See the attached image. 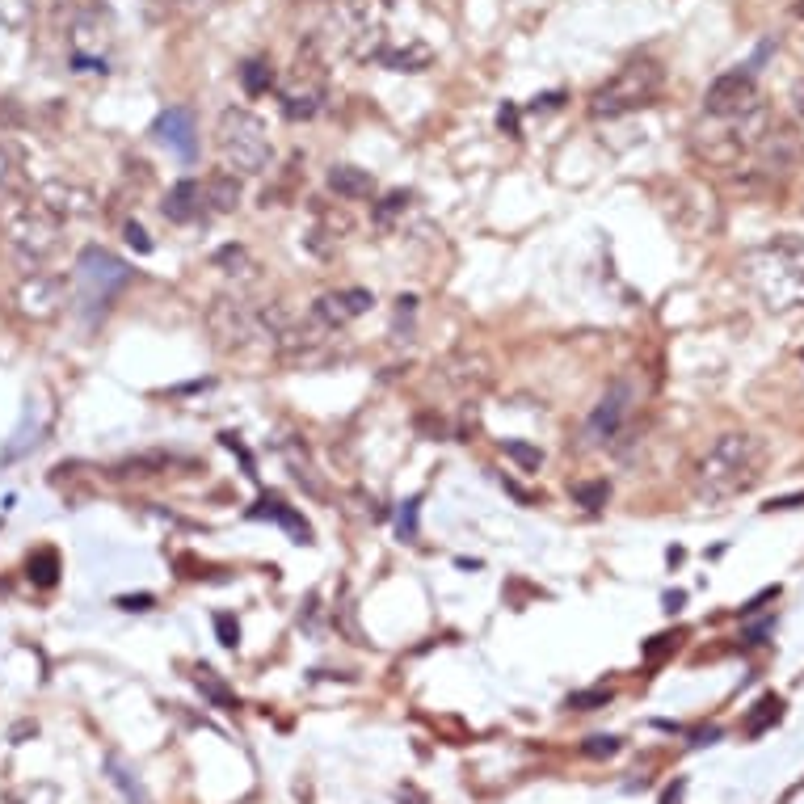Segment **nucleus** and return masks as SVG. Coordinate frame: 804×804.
Masks as SVG:
<instances>
[{
    "mask_svg": "<svg viewBox=\"0 0 804 804\" xmlns=\"http://www.w3.org/2000/svg\"><path fill=\"white\" fill-rule=\"evenodd\" d=\"M682 607V594H666V611H678Z\"/></svg>",
    "mask_w": 804,
    "mask_h": 804,
    "instance_id": "42",
    "label": "nucleus"
},
{
    "mask_svg": "<svg viewBox=\"0 0 804 804\" xmlns=\"http://www.w3.org/2000/svg\"><path fill=\"white\" fill-rule=\"evenodd\" d=\"M215 152L224 160V169L240 173V177H257L270 169L274 160V144H270V127L245 106H228L215 123Z\"/></svg>",
    "mask_w": 804,
    "mask_h": 804,
    "instance_id": "3",
    "label": "nucleus"
},
{
    "mask_svg": "<svg viewBox=\"0 0 804 804\" xmlns=\"http://www.w3.org/2000/svg\"><path fill=\"white\" fill-rule=\"evenodd\" d=\"M127 278H131L127 261H118L106 249H85L76 257V287L85 291L80 304H89V308H106L114 299V291L127 287Z\"/></svg>",
    "mask_w": 804,
    "mask_h": 804,
    "instance_id": "8",
    "label": "nucleus"
},
{
    "mask_svg": "<svg viewBox=\"0 0 804 804\" xmlns=\"http://www.w3.org/2000/svg\"><path fill=\"white\" fill-rule=\"evenodd\" d=\"M442 379L455 388V392H480V388H489V379H493V363L480 350H472V346H464V350H455L447 363H442Z\"/></svg>",
    "mask_w": 804,
    "mask_h": 804,
    "instance_id": "14",
    "label": "nucleus"
},
{
    "mask_svg": "<svg viewBox=\"0 0 804 804\" xmlns=\"http://www.w3.org/2000/svg\"><path fill=\"white\" fill-rule=\"evenodd\" d=\"M497 127L506 131V135H518V106H510V102L501 106V110H497Z\"/></svg>",
    "mask_w": 804,
    "mask_h": 804,
    "instance_id": "38",
    "label": "nucleus"
},
{
    "mask_svg": "<svg viewBox=\"0 0 804 804\" xmlns=\"http://www.w3.org/2000/svg\"><path fill=\"white\" fill-rule=\"evenodd\" d=\"M110 26L102 22V13H85L76 17V34H72V55H89V51H102Z\"/></svg>",
    "mask_w": 804,
    "mask_h": 804,
    "instance_id": "22",
    "label": "nucleus"
},
{
    "mask_svg": "<svg viewBox=\"0 0 804 804\" xmlns=\"http://www.w3.org/2000/svg\"><path fill=\"white\" fill-rule=\"evenodd\" d=\"M746 283L771 312H800L804 308V236L783 232L767 245L741 257Z\"/></svg>",
    "mask_w": 804,
    "mask_h": 804,
    "instance_id": "2",
    "label": "nucleus"
},
{
    "mask_svg": "<svg viewBox=\"0 0 804 804\" xmlns=\"http://www.w3.org/2000/svg\"><path fill=\"white\" fill-rule=\"evenodd\" d=\"M169 459L165 455H139V459H127V464H118L114 476H156V468H165Z\"/></svg>",
    "mask_w": 804,
    "mask_h": 804,
    "instance_id": "31",
    "label": "nucleus"
},
{
    "mask_svg": "<svg viewBox=\"0 0 804 804\" xmlns=\"http://www.w3.org/2000/svg\"><path fill=\"white\" fill-rule=\"evenodd\" d=\"M325 89H329V68H325V51H320V38H308L304 47H299L295 64L287 68L283 76V114L291 123H308V118L320 114L325 106Z\"/></svg>",
    "mask_w": 804,
    "mask_h": 804,
    "instance_id": "6",
    "label": "nucleus"
},
{
    "mask_svg": "<svg viewBox=\"0 0 804 804\" xmlns=\"http://www.w3.org/2000/svg\"><path fill=\"white\" fill-rule=\"evenodd\" d=\"M329 190L346 203H358V198H371L375 194V177L358 165H333L329 169Z\"/></svg>",
    "mask_w": 804,
    "mask_h": 804,
    "instance_id": "19",
    "label": "nucleus"
},
{
    "mask_svg": "<svg viewBox=\"0 0 804 804\" xmlns=\"http://www.w3.org/2000/svg\"><path fill=\"white\" fill-rule=\"evenodd\" d=\"M607 699H611L607 691H586V695H573V699H569V708L590 712V708H598V703H607Z\"/></svg>",
    "mask_w": 804,
    "mask_h": 804,
    "instance_id": "37",
    "label": "nucleus"
},
{
    "mask_svg": "<svg viewBox=\"0 0 804 804\" xmlns=\"http://www.w3.org/2000/svg\"><path fill=\"white\" fill-rule=\"evenodd\" d=\"M312 219H316V228H312V240H316V236H325L329 245H337V240H346V236H350V228H354L350 211H341V207H329V203H312Z\"/></svg>",
    "mask_w": 804,
    "mask_h": 804,
    "instance_id": "20",
    "label": "nucleus"
},
{
    "mask_svg": "<svg viewBox=\"0 0 804 804\" xmlns=\"http://www.w3.org/2000/svg\"><path fill=\"white\" fill-rule=\"evenodd\" d=\"M666 85V68L657 64V59H628L611 80H602V85L590 93V118H623L640 106H649L653 97Z\"/></svg>",
    "mask_w": 804,
    "mask_h": 804,
    "instance_id": "5",
    "label": "nucleus"
},
{
    "mask_svg": "<svg viewBox=\"0 0 804 804\" xmlns=\"http://www.w3.org/2000/svg\"><path fill=\"white\" fill-rule=\"evenodd\" d=\"M615 750H619L615 737H590V741H586V754H590V758H611Z\"/></svg>",
    "mask_w": 804,
    "mask_h": 804,
    "instance_id": "35",
    "label": "nucleus"
},
{
    "mask_svg": "<svg viewBox=\"0 0 804 804\" xmlns=\"http://www.w3.org/2000/svg\"><path fill=\"white\" fill-rule=\"evenodd\" d=\"M758 106V80L754 68H733L725 76H716L708 93H703V110L712 118H741Z\"/></svg>",
    "mask_w": 804,
    "mask_h": 804,
    "instance_id": "10",
    "label": "nucleus"
},
{
    "mask_svg": "<svg viewBox=\"0 0 804 804\" xmlns=\"http://www.w3.org/2000/svg\"><path fill=\"white\" fill-rule=\"evenodd\" d=\"M13 127H22V110L13 97H0V135H9Z\"/></svg>",
    "mask_w": 804,
    "mask_h": 804,
    "instance_id": "33",
    "label": "nucleus"
},
{
    "mask_svg": "<svg viewBox=\"0 0 804 804\" xmlns=\"http://www.w3.org/2000/svg\"><path fill=\"white\" fill-rule=\"evenodd\" d=\"M68 304V278L64 274H47V270H30L22 283L13 287V308L26 320H51Z\"/></svg>",
    "mask_w": 804,
    "mask_h": 804,
    "instance_id": "9",
    "label": "nucleus"
},
{
    "mask_svg": "<svg viewBox=\"0 0 804 804\" xmlns=\"http://www.w3.org/2000/svg\"><path fill=\"white\" fill-rule=\"evenodd\" d=\"M560 102H565V93H544V97H535L531 110H535V114H539V110H556Z\"/></svg>",
    "mask_w": 804,
    "mask_h": 804,
    "instance_id": "41",
    "label": "nucleus"
},
{
    "mask_svg": "<svg viewBox=\"0 0 804 804\" xmlns=\"http://www.w3.org/2000/svg\"><path fill=\"white\" fill-rule=\"evenodd\" d=\"M118 607H123V611H148L152 607V594H127V598H118Z\"/></svg>",
    "mask_w": 804,
    "mask_h": 804,
    "instance_id": "40",
    "label": "nucleus"
},
{
    "mask_svg": "<svg viewBox=\"0 0 804 804\" xmlns=\"http://www.w3.org/2000/svg\"><path fill=\"white\" fill-rule=\"evenodd\" d=\"M240 198H245V186H240V173H232V169H219V173H211L207 182H203V203L215 215L236 211Z\"/></svg>",
    "mask_w": 804,
    "mask_h": 804,
    "instance_id": "16",
    "label": "nucleus"
},
{
    "mask_svg": "<svg viewBox=\"0 0 804 804\" xmlns=\"http://www.w3.org/2000/svg\"><path fill=\"white\" fill-rule=\"evenodd\" d=\"M215 632H219V645L236 649V640H240V623H236V615L219 611V615H215Z\"/></svg>",
    "mask_w": 804,
    "mask_h": 804,
    "instance_id": "32",
    "label": "nucleus"
},
{
    "mask_svg": "<svg viewBox=\"0 0 804 804\" xmlns=\"http://www.w3.org/2000/svg\"><path fill=\"white\" fill-rule=\"evenodd\" d=\"M26 573H30L34 586H55V581H59V552L55 548H38L26 560Z\"/></svg>",
    "mask_w": 804,
    "mask_h": 804,
    "instance_id": "26",
    "label": "nucleus"
},
{
    "mask_svg": "<svg viewBox=\"0 0 804 804\" xmlns=\"http://www.w3.org/2000/svg\"><path fill=\"white\" fill-rule=\"evenodd\" d=\"M573 501H577V506H586V510H602L611 501V485H607V480H577V485H573Z\"/></svg>",
    "mask_w": 804,
    "mask_h": 804,
    "instance_id": "27",
    "label": "nucleus"
},
{
    "mask_svg": "<svg viewBox=\"0 0 804 804\" xmlns=\"http://www.w3.org/2000/svg\"><path fill=\"white\" fill-rule=\"evenodd\" d=\"M800 114H804V85H800Z\"/></svg>",
    "mask_w": 804,
    "mask_h": 804,
    "instance_id": "45",
    "label": "nucleus"
},
{
    "mask_svg": "<svg viewBox=\"0 0 804 804\" xmlns=\"http://www.w3.org/2000/svg\"><path fill=\"white\" fill-rule=\"evenodd\" d=\"M207 333L219 350H245L249 341H261V304H249V299H240V295L211 299Z\"/></svg>",
    "mask_w": 804,
    "mask_h": 804,
    "instance_id": "7",
    "label": "nucleus"
},
{
    "mask_svg": "<svg viewBox=\"0 0 804 804\" xmlns=\"http://www.w3.org/2000/svg\"><path fill=\"white\" fill-rule=\"evenodd\" d=\"M194 682H198V687H203V695H207V699H215V703H219V708H236L232 691H228L224 682H219L211 670H198V674H194Z\"/></svg>",
    "mask_w": 804,
    "mask_h": 804,
    "instance_id": "30",
    "label": "nucleus"
},
{
    "mask_svg": "<svg viewBox=\"0 0 804 804\" xmlns=\"http://www.w3.org/2000/svg\"><path fill=\"white\" fill-rule=\"evenodd\" d=\"M758 708H762V712H758V716L750 720V729H754V733H758L762 725H767V720H771V716H779V699H762V703H758Z\"/></svg>",
    "mask_w": 804,
    "mask_h": 804,
    "instance_id": "39",
    "label": "nucleus"
},
{
    "mask_svg": "<svg viewBox=\"0 0 804 804\" xmlns=\"http://www.w3.org/2000/svg\"><path fill=\"white\" fill-rule=\"evenodd\" d=\"M123 232H127V245H131L135 253H152V240H148V232L139 228V224H127Z\"/></svg>",
    "mask_w": 804,
    "mask_h": 804,
    "instance_id": "36",
    "label": "nucleus"
},
{
    "mask_svg": "<svg viewBox=\"0 0 804 804\" xmlns=\"http://www.w3.org/2000/svg\"><path fill=\"white\" fill-rule=\"evenodd\" d=\"M34 198L59 219V224H72V219H93L97 211H102L97 194L89 186H80V182H68V177H51V182L38 186Z\"/></svg>",
    "mask_w": 804,
    "mask_h": 804,
    "instance_id": "11",
    "label": "nucleus"
},
{
    "mask_svg": "<svg viewBox=\"0 0 804 804\" xmlns=\"http://www.w3.org/2000/svg\"><path fill=\"white\" fill-rule=\"evenodd\" d=\"M409 207H413V194L392 190V194H384V198L375 203L371 224H375L379 232H392V228H396V219H405V215H409Z\"/></svg>",
    "mask_w": 804,
    "mask_h": 804,
    "instance_id": "23",
    "label": "nucleus"
},
{
    "mask_svg": "<svg viewBox=\"0 0 804 804\" xmlns=\"http://www.w3.org/2000/svg\"><path fill=\"white\" fill-rule=\"evenodd\" d=\"M792 13H796V17H804V0H800V5H796V9H792Z\"/></svg>",
    "mask_w": 804,
    "mask_h": 804,
    "instance_id": "44",
    "label": "nucleus"
},
{
    "mask_svg": "<svg viewBox=\"0 0 804 804\" xmlns=\"http://www.w3.org/2000/svg\"><path fill=\"white\" fill-rule=\"evenodd\" d=\"M190 5H198V9H207V5H219V0H190Z\"/></svg>",
    "mask_w": 804,
    "mask_h": 804,
    "instance_id": "43",
    "label": "nucleus"
},
{
    "mask_svg": "<svg viewBox=\"0 0 804 804\" xmlns=\"http://www.w3.org/2000/svg\"><path fill=\"white\" fill-rule=\"evenodd\" d=\"M156 135L165 139L169 148L182 152L186 160H190L194 148H198V144H194V118H190V110H165V114L156 118Z\"/></svg>",
    "mask_w": 804,
    "mask_h": 804,
    "instance_id": "17",
    "label": "nucleus"
},
{
    "mask_svg": "<svg viewBox=\"0 0 804 804\" xmlns=\"http://www.w3.org/2000/svg\"><path fill=\"white\" fill-rule=\"evenodd\" d=\"M215 270H224V274H232V278H257V261H253V253L245 249V245H224L215 253Z\"/></svg>",
    "mask_w": 804,
    "mask_h": 804,
    "instance_id": "24",
    "label": "nucleus"
},
{
    "mask_svg": "<svg viewBox=\"0 0 804 804\" xmlns=\"http://www.w3.org/2000/svg\"><path fill=\"white\" fill-rule=\"evenodd\" d=\"M0 228H5V240L9 249L17 253V261L30 270H38L43 261L59 249V240H64V224L38 203V198H9L5 215H0Z\"/></svg>",
    "mask_w": 804,
    "mask_h": 804,
    "instance_id": "4",
    "label": "nucleus"
},
{
    "mask_svg": "<svg viewBox=\"0 0 804 804\" xmlns=\"http://www.w3.org/2000/svg\"><path fill=\"white\" fill-rule=\"evenodd\" d=\"M249 514H253V518H274V522H283V527L295 535V544H308V535H312V531H308V522L299 518L295 510H287L278 497H261Z\"/></svg>",
    "mask_w": 804,
    "mask_h": 804,
    "instance_id": "21",
    "label": "nucleus"
},
{
    "mask_svg": "<svg viewBox=\"0 0 804 804\" xmlns=\"http://www.w3.org/2000/svg\"><path fill=\"white\" fill-rule=\"evenodd\" d=\"M762 464H767V447L754 434H720L703 459L695 464V497L703 506H725V501L750 493L762 480Z\"/></svg>",
    "mask_w": 804,
    "mask_h": 804,
    "instance_id": "1",
    "label": "nucleus"
},
{
    "mask_svg": "<svg viewBox=\"0 0 804 804\" xmlns=\"http://www.w3.org/2000/svg\"><path fill=\"white\" fill-rule=\"evenodd\" d=\"M203 182H194V177H186V182H177L173 190H169V198H165V219L169 224H194L198 215H203Z\"/></svg>",
    "mask_w": 804,
    "mask_h": 804,
    "instance_id": "15",
    "label": "nucleus"
},
{
    "mask_svg": "<svg viewBox=\"0 0 804 804\" xmlns=\"http://www.w3.org/2000/svg\"><path fill=\"white\" fill-rule=\"evenodd\" d=\"M0 26H9L13 34L30 26V0H0Z\"/></svg>",
    "mask_w": 804,
    "mask_h": 804,
    "instance_id": "28",
    "label": "nucleus"
},
{
    "mask_svg": "<svg viewBox=\"0 0 804 804\" xmlns=\"http://www.w3.org/2000/svg\"><path fill=\"white\" fill-rule=\"evenodd\" d=\"M379 64H384L388 72H426L430 64H434V51L426 47V43H417V38H409L405 47H388L384 43V51L375 55Z\"/></svg>",
    "mask_w": 804,
    "mask_h": 804,
    "instance_id": "18",
    "label": "nucleus"
},
{
    "mask_svg": "<svg viewBox=\"0 0 804 804\" xmlns=\"http://www.w3.org/2000/svg\"><path fill=\"white\" fill-rule=\"evenodd\" d=\"M371 304H375V295H371L367 287H341V291H325V295H320L316 304H312V316H316L329 333H337V329H346L350 320L367 316Z\"/></svg>",
    "mask_w": 804,
    "mask_h": 804,
    "instance_id": "13",
    "label": "nucleus"
},
{
    "mask_svg": "<svg viewBox=\"0 0 804 804\" xmlns=\"http://www.w3.org/2000/svg\"><path fill=\"white\" fill-rule=\"evenodd\" d=\"M506 455L514 459V464H518L522 472H539V464H544V455H539V447H531V442H518V438H510V442H506Z\"/></svg>",
    "mask_w": 804,
    "mask_h": 804,
    "instance_id": "29",
    "label": "nucleus"
},
{
    "mask_svg": "<svg viewBox=\"0 0 804 804\" xmlns=\"http://www.w3.org/2000/svg\"><path fill=\"white\" fill-rule=\"evenodd\" d=\"M632 400H636V388L628 384V379H619V384H611L607 392H602V400L594 405V413L586 421V442L590 447H602V442H611L623 430V421H628V413H632Z\"/></svg>",
    "mask_w": 804,
    "mask_h": 804,
    "instance_id": "12",
    "label": "nucleus"
},
{
    "mask_svg": "<svg viewBox=\"0 0 804 804\" xmlns=\"http://www.w3.org/2000/svg\"><path fill=\"white\" fill-rule=\"evenodd\" d=\"M400 539H417V501L400 506Z\"/></svg>",
    "mask_w": 804,
    "mask_h": 804,
    "instance_id": "34",
    "label": "nucleus"
},
{
    "mask_svg": "<svg viewBox=\"0 0 804 804\" xmlns=\"http://www.w3.org/2000/svg\"><path fill=\"white\" fill-rule=\"evenodd\" d=\"M240 85H245L249 97L270 93V89H274V68H270V59H261V55L245 59V64H240Z\"/></svg>",
    "mask_w": 804,
    "mask_h": 804,
    "instance_id": "25",
    "label": "nucleus"
}]
</instances>
